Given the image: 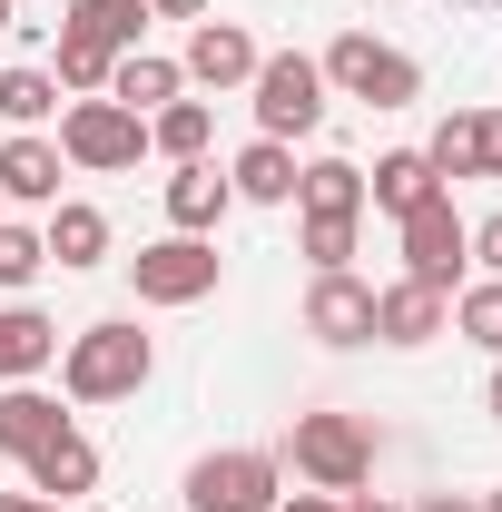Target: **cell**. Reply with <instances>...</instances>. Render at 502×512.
<instances>
[{
  "label": "cell",
  "mask_w": 502,
  "mask_h": 512,
  "mask_svg": "<svg viewBox=\"0 0 502 512\" xmlns=\"http://www.w3.org/2000/svg\"><path fill=\"white\" fill-rule=\"evenodd\" d=\"M60 138L50 128H10V148H0V207H60Z\"/></svg>",
  "instance_id": "7c38bea8"
},
{
  "label": "cell",
  "mask_w": 502,
  "mask_h": 512,
  "mask_svg": "<svg viewBox=\"0 0 502 512\" xmlns=\"http://www.w3.org/2000/svg\"><path fill=\"white\" fill-rule=\"evenodd\" d=\"M40 247L60 276H89V266H109V207H89V197H60L50 217H40Z\"/></svg>",
  "instance_id": "4fadbf2b"
},
{
  "label": "cell",
  "mask_w": 502,
  "mask_h": 512,
  "mask_svg": "<svg viewBox=\"0 0 502 512\" xmlns=\"http://www.w3.org/2000/svg\"><path fill=\"white\" fill-rule=\"evenodd\" d=\"M40 512H79V503H40Z\"/></svg>",
  "instance_id": "ab89813d"
},
{
  "label": "cell",
  "mask_w": 502,
  "mask_h": 512,
  "mask_svg": "<svg viewBox=\"0 0 502 512\" xmlns=\"http://www.w3.org/2000/svg\"><path fill=\"white\" fill-rule=\"evenodd\" d=\"M473 266L502 276V207H493V217H473Z\"/></svg>",
  "instance_id": "4dcf8cb0"
},
{
  "label": "cell",
  "mask_w": 502,
  "mask_h": 512,
  "mask_svg": "<svg viewBox=\"0 0 502 512\" xmlns=\"http://www.w3.org/2000/svg\"><path fill=\"white\" fill-rule=\"evenodd\" d=\"M69 394H40V384H0V453H10V463H30V453L50 444V434H60L69 414H60Z\"/></svg>",
  "instance_id": "d6986e66"
},
{
  "label": "cell",
  "mask_w": 502,
  "mask_h": 512,
  "mask_svg": "<svg viewBox=\"0 0 502 512\" xmlns=\"http://www.w3.org/2000/svg\"><path fill=\"white\" fill-rule=\"evenodd\" d=\"M345 512H404V503H384V493H345Z\"/></svg>",
  "instance_id": "e575fe53"
},
{
  "label": "cell",
  "mask_w": 502,
  "mask_h": 512,
  "mask_svg": "<svg viewBox=\"0 0 502 512\" xmlns=\"http://www.w3.org/2000/svg\"><path fill=\"white\" fill-rule=\"evenodd\" d=\"M217 0H148V20H207Z\"/></svg>",
  "instance_id": "836d02e7"
},
{
  "label": "cell",
  "mask_w": 502,
  "mask_h": 512,
  "mask_svg": "<svg viewBox=\"0 0 502 512\" xmlns=\"http://www.w3.org/2000/svg\"><path fill=\"white\" fill-rule=\"evenodd\" d=\"M148 375H158V345L138 335V316H99L79 335H60V394L69 404H128Z\"/></svg>",
  "instance_id": "6da1fadb"
},
{
  "label": "cell",
  "mask_w": 502,
  "mask_h": 512,
  "mask_svg": "<svg viewBox=\"0 0 502 512\" xmlns=\"http://www.w3.org/2000/svg\"><path fill=\"white\" fill-rule=\"evenodd\" d=\"M109 99H119V109H138V119H158L168 99H188V69L168 60V50H128V60L109 69Z\"/></svg>",
  "instance_id": "ffe728a7"
},
{
  "label": "cell",
  "mask_w": 502,
  "mask_h": 512,
  "mask_svg": "<svg viewBox=\"0 0 502 512\" xmlns=\"http://www.w3.org/2000/svg\"><path fill=\"white\" fill-rule=\"evenodd\" d=\"M217 276H227V256L217 237H148V247L128 256V286H138V306H207L217 296Z\"/></svg>",
  "instance_id": "8992f818"
},
{
  "label": "cell",
  "mask_w": 502,
  "mask_h": 512,
  "mask_svg": "<svg viewBox=\"0 0 502 512\" xmlns=\"http://www.w3.org/2000/svg\"><path fill=\"white\" fill-rule=\"evenodd\" d=\"M188 512H276L286 503V463L266 444H217V453H197L188 463Z\"/></svg>",
  "instance_id": "277c9868"
},
{
  "label": "cell",
  "mask_w": 502,
  "mask_h": 512,
  "mask_svg": "<svg viewBox=\"0 0 502 512\" xmlns=\"http://www.w3.org/2000/svg\"><path fill=\"white\" fill-rule=\"evenodd\" d=\"M453 335L463 345H483L502 365V276H473V286H453Z\"/></svg>",
  "instance_id": "cb8c5ba5"
},
{
  "label": "cell",
  "mask_w": 502,
  "mask_h": 512,
  "mask_svg": "<svg viewBox=\"0 0 502 512\" xmlns=\"http://www.w3.org/2000/svg\"><path fill=\"white\" fill-rule=\"evenodd\" d=\"M0 119L10 128H40V119H60V79H50V69H0Z\"/></svg>",
  "instance_id": "d4e9b609"
},
{
  "label": "cell",
  "mask_w": 502,
  "mask_h": 512,
  "mask_svg": "<svg viewBox=\"0 0 502 512\" xmlns=\"http://www.w3.org/2000/svg\"><path fill=\"white\" fill-rule=\"evenodd\" d=\"M148 148H158L168 168H188V158H217V109H207V99H168V109L148 119Z\"/></svg>",
  "instance_id": "603a6c76"
},
{
  "label": "cell",
  "mask_w": 502,
  "mask_h": 512,
  "mask_svg": "<svg viewBox=\"0 0 502 512\" xmlns=\"http://www.w3.org/2000/svg\"><path fill=\"white\" fill-rule=\"evenodd\" d=\"M60 158L79 178H119V168L148 158V119L119 109V99H69L60 109Z\"/></svg>",
  "instance_id": "52a82bcc"
},
{
  "label": "cell",
  "mask_w": 502,
  "mask_h": 512,
  "mask_svg": "<svg viewBox=\"0 0 502 512\" xmlns=\"http://www.w3.org/2000/svg\"><path fill=\"white\" fill-rule=\"evenodd\" d=\"M424 158H434V178L453 188V178H473V109H453V119L424 138Z\"/></svg>",
  "instance_id": "83f0119b"
},
{
  "label": "cell",
  "mask_w": 502,
  "mask_h": 512,
  "mask_svg": "<svg viewBox=\"0 0 502 512\" xmlns=\"http://www.w3.org/2000/svg\"><path fill=\"white\" fill-rule=\"evenodd\" d=\"M306 335L315 345H375V286L355 276V266H335V276H315L306 286Z\"/></svg>",
  "instance_id": "30bf717a"
},
{
  "label": "cell",
  "mask_w": 502,
  "mask_h": 512,
  "mask_svg": "<svg viewBox=\"0 0 502 512\" xmlns=\"http://www.w3.org/2000/svg\"><path fill=\"white\" fill-rule=\"evenodd\" d=\"M315 69H325L335 99H365V109H414V99H424V60L394 50V40H375V30H345Z\"/></svg>",
  "instance_id": "3957f363"
},
{
  "label": "cell",
  "mask_w": 502,
  "mask_h": 512,
  "mask_svg": "<svg viewBox=\"0 0 502 512\" xmlns=\"http://www.w3.org/2000/svg\"><path fill=\"white\" fill-rule=\"evenodd\" d=\"M394 237H404V276H414V286H434V296L463 286V266H473V217L453 207V188L424 197L414 217H394Z\"/></svg>",
  "instance_id": "ba28073f"
},
{
  "label": "cell",
  "mask_w": 502,
  "mask_h": 512,
  "mask_svg": "<svg viewBox=\"0 0 502 512\" xmlns=\"http://www.w3.org/2000/svg\"><path fill=\"white\" fill-rule=\"evenodd\" d=\"M227 188H237V207H296V148L286 138H247L227 158Z\"/></svg>",
  "instance_id": "e0dca14e"
},
{
  "label": "cell",
  "mask_w": 502,
  "mask_h": 512,
  "mask_svg": "<svg viewBox=\"0 0 502 512\" xmlns=\"http://www.w3.org/2000/svg\"><path fill=\"white\" fill-rule=\"evenodd\" d=\"M404 512H483V493H414Z\"/></svg>",
  "instance_id": "1f68e13d"
},
{
  "label": "cell",
  "mask_w": 502,
  "mask_h": 512,
  "mask_svg": "<svg viewBox=\"0 0 502 512\" xmlns=\"http://www.w3.org/2000/svg\"><path fill=\"white\" fill-rule=\"evenodd\" d=\"M237 207V188H227V168L217 158H188V168H168V227L178 237H217V217Z\"/></svg>",
  "instance_id": "9a60e30c"
},
{
  "label": "cell",
  "mask_w": 502,
  "mask_h": 512,
  "mask_svg": "<svg viewBox=\"0 0 502 512\" xmlns=\"http://www.w3.org/2000/svg\"><path fill=\"white\" fill-rule=\"evenodd\" d=\"M424 197H443V178H434L424 148H384L375 168H365V207H384V217H414Z\"/></svg>",
  "instance_id": "ac0fdd59"
},
{
  "label": "cell",
  "mask_w": 502,
  "mask_h": 512,
  "mask_svg": "<svg viewBox=\"0 0 502 512\" xmlns=\"http://www.w3.org/2000/svg\"><path fill=\"white\" fill-rule=\"evenodd\" d=\"M375 453H384V444H375V424H365V414H296L276 463H296L315 493H365V483H375Z\"/></svg>",
  "instance_id": "7a4b0ae2"
},
{
  "label": "cell",
  "mask_w": 502,
  "mask_h": 512,
  "mask_svg": "<svg viewBox=\"0 0 502 512\" xmlns=\"http://www.w3.org/2000/svg\"><path fill=\"white\" fill-rule=\"evenodd\" d=\"M0 512H40V493H0Z\"/></svg>",
  "instance_id": "d590c367"
},
{
  "label": "cell",
  "mask_w": 502,
  "mask_h": 512,
  "mask_svg": "<svg viewBox=\"0 0 502 512\" xmlns=\"http://www.w3.org/2000/svg\"><path fill=\"white\" fill-rule=\"evenodd\" d=\"M109 50H99V40H79V30H60V60H50V79H60L69 99H109Z\"/></svg>",
  "instance_id": "4316f807"
},
{
  "label": "cell",
  "mask_w": 502,
  "mask_h": 512,
  "mask_svg": "<svg viewBox=\"0 0 502 512\" xmlns=\"http://www.w3.org/2000/svg\"><path fill=\"white\" fill-rule=\"evenodd\" d=\"M256 60H266V50H256L247 20H217V10L188 20V60H178V69H188V89H247Z\"/></svg>",
  "instance_id": "9c48e42d"
},
{
  "label": "cell",
  "mask_w": 502,
  "mask_h": 512,
  "mask_svg": "<svg viewBox=\"0 0 502 512\" xmlns=\"http://www.w3.org/2000/svg\"><path fill=\"white\" fill-rule=\"evenodd\" d=\"M247 99H256V138H286V148H296V138L325 128V99H335V89H325V69H315L306 50H266L256 79H247Z\"/></svg>",
  "instance_id": "5b68a950"
},
{
  "label": "cell",
  "mask_w": 502,
  "mask_h": 512,
  "mask_svg": "<svg viewBox=\"0 0 502 512\" xmlns=\"http://www.w3.org/2000/svg\"><path fill=\"white\" fill-rule=\"evenodd\" d=\"M20 473H30V493H40V503H79V493H99V444H89L79 424H60V434L30 453Z\"/></svg>",
  "instance_id": "5bb4252c"
},
{
  "label": "cell",
  "mask_w": 502,
  "mask_h": 512,
  "mask_svg": "<svg viewBox=\"0 0 502 512\" xmlns=\"http://www.w3.org/2000/svg\"><path fill=\"white\" fill-rule=\"evenodd\" d=\"M483 512H502V483H493V493H483Z\"/></svg>",
  "instance_id": "f35d334b"
},
{
  "label": "cell",
  "mask_w": 502,
  "mask_h": 512,
  "mask_svg": "<svg viewBox=\"0 0 502 512\" xmlns=\"http://www.w3.org/2000/svg\"><path fill=\"white\" fill-rule=\"evenodd\" d=\"M10 30H20V10H10V0H0V40H10Z\"/></svg>",
  "instance_id": "74e56055"
},
{
  "label": "cell",
  "mask_w": 502,
  "mask_h": 512,
  "mask_svg": "<svg viewBox=\"0 0 502 512\" xmlns=\"http://www.w3.org/2000/svg\"><path fill=\"white\" fill-rule=\"evenodd\" d=\"M50 365H60V325L10 296V306H0V384H40Z\"/></svg>",
  "instance_id": "2e32d148"
},
{
  "label": "cell",
  "mask_w": 502,
  "mask_h": 512,
  "mask_svg": "<svg viewBox=\"0 0 502 512\" xmlns=\"http://www.w3.org/2000/svg\"><path fill=\"white\" fill-rule=\"evenodd\" d=\"M296 217H365V168L355 158H306L296 168Z\"/></svg>",
  "instance_id": "44dd1931"
},
{
  "label": "cell",
  "mask_w": 502,
  "mask_h": 512,
  "mask_svg": "<svg viewBox=\"0 0 502 512\" xmlns=\"http://www.w3.org/2000/svg\"><path fill=\"white\" fill-rule=\"evenodd\" d=\"M434 335H453V296H434V286H414V276H394V286H375V345H394V355H414V345H434Z\"/></svg>",
  "instance_id": "8fae6325"
},
{
  "label": "cell",
  "mask_w": 502,
  "mask_h": 512,
  "mask_svg": "<svg viewBox=\"0 0 502 512\" xmlns=\"http://www.w3.org/2000/svg\"><path fill=\"white\" fill-rule=\"evenodd\" d=\"M276 512H345V493H315V483H306V493H286Z\"/></svg>",
  "instance_id": "d6a6232c"
},
{
  "label": "cell",
  "mask_w": 502,
  "mask_h": 512,
  "mask_svg": "<svg viewBox=\"0 0 502 512\" xmlns=\"http://www.w3.org/2000/svg\"><path fill=\"white\" fill-rule=\"evenodd\" d=\"M473 178H502V109H473Z\"/></svg>",
  "instance_id": "f546056e"
},
{
  "label": "cell",
  "mask_w": 502,
  "mask_h": 512,
  "mask_svg": "<svg viewBox=\"0 0 502 512\" xmlns=\"http://www.w3.org/2000/svg\"><path fill=\"white\" fill-rule=\"evenodd\" d=\"M40 266H50V247H40V227H10V217H0V286L20 296V286H30Z\"/></svg>",
  "instance_id": "f1b7e54d"
},
{
  "label": "cell",
  "mask_w": 502,
  "mask_h": 512,
  "mask_svg": "<svg viewBox=\"0 0 502 512\" xmlns=\"http://www.w3.org/2000/svg\"><path fill=\"white\" fill-rule=\"evenodd\" d=\"M355 237H365V217H296V256H306L315 276L355 266Z\"/></svg>",
  "instance_id": "484cf974"
},
{
  "label": "cell",
  "mask_w": 502,
  "mask_h": 512,
  "mask_svg": "<svg viewBox=\"0 0 502 512\" xmlns=\"http://www.w3.org/2000/svg\"><path fill=\"white\" fill-rule=\"evenodd\" d=\"M60 30H79V40H99L109 60H128V50H148V0H69Z\"/></svg>",
  "instance_id": "7402d4cb"
},
{
  "label": "cell",
  "mask_w": 502,
  "mask_h": 512,
  "mask_svg": "<svg viewBox=\"0 0 502 512\" xmlns=\"http://www.w3.org/2000/svg\"><path fill=\"white\" fill-rule=\"evenodd\" d=\"M483 404H493V424H502V365H493V384H483Z\"/></svg>",
  "instance_id": "8d00e7d4"
}]
</instances>
